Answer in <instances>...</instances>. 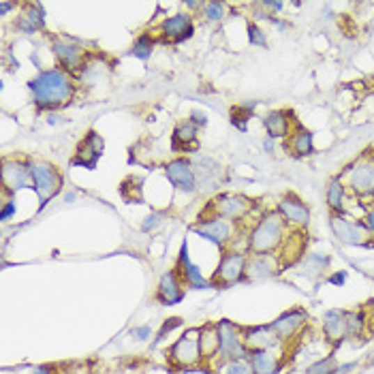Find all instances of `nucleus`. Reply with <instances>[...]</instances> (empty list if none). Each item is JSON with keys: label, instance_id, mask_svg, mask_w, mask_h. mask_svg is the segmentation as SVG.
I'll use <instances>...</instances> for the list:
<instances>
[{"label": "nucleus", "instance_id": "1", "mask_svg": "<svg viewBox=\"0 0 374 374\" xmlns=\"http://www.w3.org/2000/svg\"><path fill=\"white\" fill-rule=\"evenodd\" d=\"M33 103L41 111L60 109L73 101L75 79L65 69H41L37 77L28 81Z\"/></svg>", "mask_w": 374, "mask_h": 374}, {"label": "nucleus", "instance_id": "2", "mask_svg": "<svg viewBox=\"0 0 374 374\" xmlns=\"http://www.w3.org/2000/svg\"><path fill=\"white\" fill-rule=\"evenodd\" d=\"M287 233L289 225L283 216L278 212H265L246 235V251L248 255H276L287 240Z\"/></svg>", "mask_w": 374, "mask_h": 374}, {"label": "nucleus", "instance_id": "3", "mask_svg": "<svg viewBox=\"0 0 374 374\" xmlns=\"http://www.w3.org/2000/svg\"><path fill=\"white\" fill-rule=\"evenodd\" d=\"M255 203L244 197V195H235V193H221L216 195L208 208H205V216L203 218H212V216H218V218H227L231 223H242L248 218V214L253 212ZM201 218V221H203Z\"/></svg>", "mask_w": 374, "mask_h": 374}, {"label": "nucleus", "instance_id": "4", "mask_svg": "<svg viewBox=\"0 0 374 374\" xmlns=\"http://www.w3.org/2000/svg\"><path fill=\"white\" fill-rule=\"evenodd\" d=\"M30 178H33L35 193L39 195V210H45V205L62 189V176L54 165L45 161H30Z\"/></svg>", "mask_w": 374, "mask_h": 374}, {"label": "nucleus", "instance_id": "5", "mask_svg": "<svg viewBox=\"0 0 374 374\" xmlns=\"http://www.w3.org/2000/svg\"><path fill=\"white\" fill-rule=\"evenodd\" d=\"M169 361L176 368H195L203 361L201 355V342H199V329H186L169 351Z\"/></svg>", "mask_w": 374, "mask_h": 374}, {"label": "nucleus", "instance_id": "6", "mask_svg": "<svg viewBox=\"0 0 374 374\" xmlns=\"http://www.w3.org/2000/svg\"><path fill=\"white\" fill-rule=\"evenodd\" d=\"M340 178L345 180L349 193L364 199L374 197V157H364L355 161Z\"/></svg>", "mask_w": 374, "mask_h": 374}, {"label": "nucleus", "instance_id": "7", "mask_svg": "<svg viewBox=\"0 0 374 374\" xmlns=\"http://www.w3.org/2000/svg\"><path fill=\"white\" fill-rule=\"evenodd\" d=\"M52 52H54V58L58 60V65L65 71H69L71 75H77V71L86 65V60L90 58L86 47L71 37H54L52 39Z\"/></svg>", "mask_w": 374, "mask_h": 374}, {"label": "nucleus", "instance_id": "8", "mask_svg": "<svg viewBox=\"0 0 374 374\" xmlns=\"http://www.w3.org/2000/svg\"><path fill=\"white\" fill-rule=\"evenodd\" d=\"M246 263H248V253L246 251H225L218 263L214 278H212V287H231L240 280L246 278Z\"/></svg>", "mask_w": 374, "mask_h": 374}, {"label": "nucleus", "instance_id": "9", "mask_svg": "<svg viewBox=\"0 0 374 374\" xmlns=\"http://www.w3.org/2000/svg\"><path fill=\"white\" fill-rule=\"evenodd\" d=\"M218 327V340H221V351H218V357H223L225 361H233V359H246L251 355V351L244 345V336H242V327H237L235 323L223 319L216 323Z\"/></svg>", "mask_w": 374, "mask_h": 374}, {"label": "nucleus", "instance_id": "10", "mask_svg": "<svg viewBox=\"0 0 374 374\" xmlns=\"http://www.w3.org/2000/svg\"><path fill=\"white\" fill-rule=\"evenodd\" d=\"M191 229L199 237H203V240H208V242H212L216 246H221V248H227L233 242V237H235L237 225L227 221V218L212 216V218H203V221H199Z\"/></svg>", "mask_w": 374, "mask_h": 374}, {"label": "nucleus", "instance_id": "11", "mask_svg": "<svg viewBox=\"0 0 374 374\" xmlns=\"http://www.w3.org/2000/svg\"><path fill=\"white\" fill-rule=\"evenodd\" d=\"M329 225H332L334 235H336L340 242H345V244L366 246L368 240H370V233H368V229L364 227V223L357 221V218H349L347 214H332Z\"/></svg>", "mask_w": 374, "mask_h": 374}, {"label": "nucleus", "instance_id": "12", "mask_svg": "<svg viewBox=\"0 0 374 374\" xmlns=\"http://www.w3.org/2000/svg\"><path fill=\"white\" fill-rule=\"evenodd\" d=\"M191 163H193V169H195V176H197V191L210 193V191H216L218 186H221L223 167L218 165L214 159L195 152L191 157Z\"/></svg>", "mask_w": 374, "mask_h": 374}, {"label": "nucleus", "instance_id": "13", "mask_svg": "<svg viewBox=\"0 0 374 374\" xmlns=\"http://www.w3.org/2000/svg\"><path fill=\"white\" fill-rule=\"evenodd\" d=\"M165 178L169 180V184L173 189L182 191V193H195L197 191V176L193 169L191 159H173L165 165Z\"/></svg>", "mask_w": 374, "mask_h": 374}, {"label": "nucleus", "instance_id": "14", "mask_svg": "<svg viewBox=\"0 0 374 374\" xmlns=\"http://www.w3.org/2000/svg\"><path fill=\"white\" fill-rule=\"evenodd\" d=\"M28 186H33V178H30V161L5 159V163H3V193L15 195V191L28 189Z\"/></svg>", "mask_w": 374, "mask_h": 374}, {"label": "nucleus", "instance_id": "15", "mask_svg": "<svg viewBox=\"0 0 374 374\" xmlns=\"http://www.w3.org/2000/svg\"><path fill=\"white\" fill-rule=\"evenodd\" d=\"M195 33V26H193V15L191 13H176L169 15L161 22L159 26V35L163 41L169 43H184L189 41Z\"/></svg>", "mask_w": 374, "mask_h": 374}, {"label": "nucleus", "instance_id": "16", "mask_svg": "<svg viewBox=\"0 0 374 374\" xmlns=\"http://www.w3.org/2000/svg\"><path fill=\"white\" fill-rule=\"evenodd\" d=\"M105 141L97 131H88V135L79 141L77 150H75V157L71 161L73 167H84V169H95L101 154H103Z\"/></svg>", "mask_w": 374, "mask_h": 374}, {"label": "nucleus", "instance_id": "17", "mask_svg": "<svg viewBox=\"0 0 374 374\" xmlns=\"http://www.w3.org/2000/svg\"><path fill=\"white\" fill-rule=\"evenodd\" d=\"M242 336L248 351H276L283 345V340H280L272 323L257 327H242Z\"/></svg>", "mask_w": 374, "mask_h": 374}, {"label": "nucleus", "instance_id": "18", "mask_svg": "<svg viewBox=\"0 0 374 374\" xmlns=\"http://www.w3.org/2000/svg\"><path fill=\"white\" fill-rule=\"evenodd\" d=\"M276 212L283 216V221L289 227H295V229H304L310 223V210H308V205L299 197H295V195H285L283 199L278 201Z\"/></svg>", "mask_w": 374, "mask_h": 374}, {"label": "nucleus", "instance_id": "19", "mask_svg": "<svg viewBox=\"0 0 374 374\" xmlns=\"http://www.w3.org/2000/svg\"><path fill=\"white\" fill-rule=\"evenodd\" d=\"M157 299L165 306L180 304L184 299V280L178 272V267L165 272L159 280V289H157Z\"/></svg>", "mask_w": 374, "mask_h": 374}, {"label": "nucleus", "instance_id": "20", "mask_svg": "<svg viewBox=\"0 0 374 374\" xmlns=\"http://www.w3.org/2000/svg\"><path fill=\"white\" fill-rule=\"evenodd\" d=\"M176 267H178L182 280H184V285H189L191 289H208V287H212V280H205L203 272L191 261V257H189V244H186V242L180 248V257H178V265Z\"/></svg>", "mask_w": 374, "mask_h": 374}, {"label": "nucleus", "instance_id": "21", "mask_svg": "<svg viewBox=\"0 0 374 374\" xmlns=\"http://www.w3.org/2000/svg\"><path fill=\"white\" fill-rule=\"evenodd\" d=\"M280 270H283V265H280L276 255H248L246 280H267Z\"/></svg>", "mask_w": 374, "mask_h": 374}, {"label": "nucleus", "instance_id": "22", "mask_svg": "<svg viewBox=\"0 0 374 374\" xmlns=\"http://www.w3.org/2000/svg\"><path fill=\"white\" fill-rule=\"evenodd\" d=\"M15 28L22 35H35L39 30L45 28V11L41 3H26L24 11L20 13Z\"/></svg>", "mask_w": 374, "mask_h": 374}, {"label": "nucleus", "instance_id": "23", "mask_svg": "<svg viewBox=\"0 0 374 374\" xmlns=\"http://www.w3.org/2000/svg\"><path fill=\"white\" fill-rule=\"evenodd\" d=\"M197 127L191 120H182L176 124L171 135V150L173 152H197Z\"/></svg>", "mask_w": 374, "mask_h": 374}, {"label": "nucleus", "instance_id": "24", "mask_svg": "<svg viewBox=\"0 0 374 374\" xmlns=\"http://www.w3.org/2000/svg\"><path fill=\"white\" fill-rule=\"evenodd\" d=\"M306 321H308V315L304 310H289V313L280 315L272 325H274L276 334L280 336V340L285 342V340L295 338V334L306 325Z\"/></svg>", "mask_w": 374, "mask_h": 374}, {"label": "nucleus", "instance_id": "25", "mask_svg": "<svg viewBox=\"0 0 374 374\" xmlns=\"http://www.w3.org/2000/svg\"><path fill=\"white\" fill-rule=\"evenodd\" d=\"M291 111H285V109H274L270 111L265 118H263V127L267 131V137L272 139H287L291 135Z\"/></svg>", "mask_w": 374, "mask_h": 374}, {"label": "nucleus", "instance_id": "26", "mask_svg": "<svg viewBox=\"0 0 374 374\" xmlns=\"http://www.w3.org/2000/svg\"><path fill=\"white\" fill-rule=\"evenodd\" d=\"M323 334L332 345H338V342H342V338H347L345 310H327L323 315Z\"/></svg>", "mask_w": 374, "mask_h": 374}, {"label": "nucleus", "instance_id": "27", "mask_svg": "<svg viewBox=\"0 0 374 374\" xmlns=\"http://www.w3.org/2000/svg\"><path fill=\"white\" fill-rule=\"evenodd\" d=\"M327 205L332 210V214H345L347 212V197H349V189L345 180L340 176L338 178H332L329 184H327Z\"/></svg>", "mask_w": 374, "mask_h": 374}, {"label": "nucleus", "instance_id": "28", "mask_svg": "<svg viewBox=\"0 0 374 374\" xmlns=\"http://www.w3.org/2000/svg\"><path fill=\"white\" fill-rule=\"evenodd\" d=\"M313 133L295 124V129L287 137V150H291L293 157H308V154H313Z\"/></svg>", "mask_w": 374, "mask_h": 374}, {"label": "nucleus", "instance_id": "29", "mask_svg": "<svg viewBox=\"0 0 374 374\" xmlns=\"http://www.w3.org/2000/svg\"><path fill=\"white\" fill-rule=\"evenodd\" d=\"M248 361L255 374H276L280 370V357L274 351H251Z\"/></svg>", "mask_w": 374, "mask_h": 374}, {"label": "nucleus", "instance_id": "30", "mask_svg": "<svg viewBox=\"0 0 374 374\" xmlns=\"http://www.w3.org/2000/svg\"><path fill=\"white\" fill-rule=\"evenodd\" d=\"M199 342H201L203 359L218 357V351H221V340H218V327L216 325H203L199 329Z\"/></svg>", "mask_w": 374, "mask_h": 374}, {"label": "nucleus", "instance_id": "31", "mask_svg": "<svg viewBox=\"0 0 374 374\" xmlns=\"http://www.w3.org/2000/svg\"><path fill=\"white\" fill-rule=\"evenodd\" d=\"M257 109V103L255 101H248V103H240L231 109V124L235 129H240L242 133L248 131V122H251L253 114Z\"/></svg>", "mask_w": 374, "mask_h": 374}, {"label": "nucleus", "instance_id": "32", "mask_svg": "<svg viewBox=\"0 0 374 374\" xmlns=\"http://www.w3.org/2000/svg\"><path fill=\"white\" fill-rule=\"evenodd\" d=\"M154 45H157V39L152 37V33H141L131 47V56H135L139 60H148L154 52Z\"/></svg>", "mask_w": 374, "mask_h": 374}, {"label": "nucleus", "instance_id": "33", "mask_svg": "<svg viewBox=\"0 0 374 374\" xmlns=\"http://www.w3.org/2000/svg\"><path fill=\"white\" fill-rule=\"evenodd\" d=\"M227 3H221V0H208L201 7V15L205 17V22H212V24H218L227 17Z\"/></svg>", "mask_w": 374, "mask_h": 374}, {"label": "nucleus", "instance_id": "34", "mask_svg": "<svg viewBox=\"0 0 374 374\" xmlns=\"http://www.w3.org/2000/svg\"><path fill=\"white\" fill-rule=\"evenodd\" d=\"M345 321H347V338H359L364 334L366 327V315L364 310H349L345 313Z\"/></svg>", "mask_w": 374, "mask_h": 374}, {"label": "nucleus", "instance_id": "35", "mask_svg": "<svg viewBox=\"0 0 374 374\" xmlns=\"http://www.w3.org/2000/svg\"><path fill=\"white\" fill-rule=\"evenodd\" d=\"M306 374H338V364L334 355H327L323 359H317L306 368Z\"/></svg>", "mask_w": 374, "mask_h": 374}, {"label": "nucleus", "instance_id": "36", "mask_svg": "<svg viewBox=\"0 0 374 374\" xmlns=\"http://www.w3.org/2000/svg\"><path fill=\"white\" fill-rule=\"evenodd\" d=\"M327 263H329V259L319 253H313L304 259V265H306V270H310V274H321L327 267Z\"/></svg>", "mask_w": 374, "mask_h": 374}, {"label": "nucleus", "instance_id": "37", "mask_svg": "<svg viewBox=\"0 0 374 374\" xmlns=\"http://www.w3.org/2000/svg\"><path fill=\"white\" fill-rule=\"evenodd\" d=\"M225 374H255V372L248 359H233V361H227Z\"/></svg>", "mask_w": 374, "mask_h": 374}, {"label": "nucleus", "instance_id": "38", "mask_svg": "<svg viewBox=\"0 0 374 374\" xmlns=\"http://www.w3.org/2000/svg\"><path fill=\"white\" fill-rule=\"evenodd\" d=\"M248 41L255 47H267V37L257 24H248Z\"/></svg>", "mask_w": 374, "mask_h": 374}, {"label": "nucleus", "instance_id": "39", "mask_svg": "<svg viewBox=\"0 0 374 374\" xmlns=\"http://www.w3.org/2000/svg\"><path fill=\"white\" fill-rule=\"evenodd\" d=\"M161 221H163V214L157 212V210H152L146 218H143V223H141V231L143 233H150V231H157L161 227Z\"/></svg>", "mask_w": 374, "mask_h": 374}, {"label": "nucleus", "instance_id": "40", "mask_svg": "<svg viewBox=\"0 0 374 374\" xmlns=\"http://www.w3.org/2000/svg\"><path fill=\"white\" fill-rule=\"evenodd\" d=\"M182 325V319L180 317H173V319H167L165 323H163V327H161V332L157 334V340H154V345H157V342H161L169 332H173L176 327H180Z\"/></svg>", "mask_w": 374, "mask_h": 374}, {"label": "nucleus", "instance_id": "41", "mask_svg": "<svg viewBox=\"0 0 374 374\" xmlns=\"http://www.w3.org/2000/svg\"><path fill=\"white\" fill-rule=\"evenodd\" d=\"M197 129H201V127H205L208 124V114L203 111V109H193L191 111V118H189Z\"/></svg>", "mask_w": 374, "mask_h": 374}, {"label": "nucleus", "instance_id": "42", "mask_svg": "<svg viewBox=\"0 0 374 374\" xmlns=\"http://www.w3.org/2000/svg\"><path fill=\"white\" fill-rule=\"evenodd\" d=\"M361 223H364V227L368 229V233L374 235V205L366 210V214L361 216Z\"/></svg>", "mask_w": 374, "mask_h": 374}, {"label": "nucleus", "instance_id": "43", "mask_svg": "<svg viewBox=\"0 0 374 374\" xmlns=\"http://www.w3.org/2000/svg\"><path fill=\"white\" fill-rule=\"evenodd\" d=\"M347 276H349V274H347L345 270H340V272H334V274H332V276L327 278V283H329V285H336V287H342V285H345V283H347Z\"/></svg>", "mask_w": 374, "mask_h": 374}, {"label": "nucleus", "instance_id": "44", "mask_svg": "<svg viewBox=\"0 0 374 374\" xmlns=\"http://www.w3.org/2000/svg\"><path fill=\"white\" fill-rule=\"evenodd\" d=\"M150 336H152V327L150 325H141V327H135L133 329V338L135 340H150Z\"/></svg>", "mask_w": 374, "mask_h": 374}, {"label": "nucleus", "instance_id": "45", "mask_svg": "<svg viewBox=\"0 0 374 374\" xmlns=\"http://www.w3.org/2000/svg\"><path fill=\"white\" fill-rule=\"evenodd\" d=\"M13 214H15V201H5L3 212H0V221H9Z\"/></svg>", "mask_w": 374, "mask_h": 374}, {"label": "nucleus", "instance_id": "46", "mask_svg": "<svg viewBox=\"0 0 374 374\" xmlns=\"http://www.w3.org/2000/svg\"><path fill=\"white\" fill-rule=\"evenodd\" d=\"M261 5L270 11H283L285 9V3H278V0H267V3H261Z\"/></svg>", "mask_w": 374, "mask_h": 374}, {"label": "nucleus", "instance_id": "47", "mask_svg": "<svg viewBox=\"0 0 374 374\" xmlns=\"http://www.w3.org/2000/svg\"><path fill=\"white\" fill-rule=\"evenodd\" d=\"M15 7H17L15 3H7V0H3V3H0V15H9Z\"/></svg>", "mask_w": 374, "mask_h": 374}, {"label": "nucleus", "instance_id": "48", "mask_svg": "<svg viewBox=\"0 0 374 374\" xmlns=\"http://www.w3.org/2000/svg\"><path fill=\"white\" fill-rule=\"evenodd\" d=\"M263 150H265L267 154H274V152H276V143H274L272 137H265V141H263Z\"/></svg>", "mask_w": 374, "mask_h": 374}, {"label": "nucleus", "instance_id": "49", "mask_svg": "<svg viewBox=\"0 0 374 374\" xmlns=\"http://www.w3.org/2000/svg\"><path fill=\"white\" fill-rule=\"evenodd\" d=\"M30 374H54V368H49V366H39V368H35Z\"/></svg>", "mask_w": 374, "mask_h": 374}, {"label": "nucleus", "instance_id": "50", "mask_svg": "<svg viewBox=\"0 0 374 374\" xmlns=\"http://www.w3.org/2000/svg\"><path fill=\"white\" fill-rule=\"evenodd\" d=\"M201 7H203V0H199V3H193V0H191V3H186V9H191V11L201 9Z\"/></svg>", "mask_w": 374, "mask_h": 374}, {"label": "nucleus", "instance_id": "51", "mask_svg": "<svg viewBox=\"0 0 374 374\" xmlns=\"http://www.w3.org/2000/svg\"><path fill=\"white\" fill-rule=\"evenodd\" d=\"M65 199H67V201H73V199H75V193H69V195H67Z\"/></svg>", "mask_w": 374, "mask_h": 374}]
</instances>
